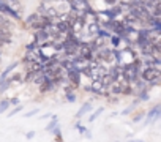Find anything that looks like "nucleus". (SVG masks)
<instances>
[{
    "label": "nucleus",
    "mask_w": 161,
    "mask_h": 142,
    "mask_svg": "<svg viewBox=\"0 0 161 142\" xmlns=\"http://www.w3.org/2000/svg\"><path fill=\"white\" fill-rule=\"evenodd\" d=\"M33 136H35V131H29V133H27V136H25V137H27V139H32V137H33Z\"/></svg>",
    "instance_id": "dca6fc26"
},
{
    "label": "nucleus",
    "mask_w": 161,
    "mask_h": 142,
    "mask_svg": "<svg viewBox=\"0 0 161 142\" xmlns=\"http://www.w3.org/2000/svg\"><path fill=\"white\" fill-rule=\"evenodd\" d=\"M8 85H11V81H2V82H0V93H2V92H5L7 89H8Z\"/></svg>",
    "instance_id": "1a4fd4ad"
},
{
    "label": "nucleus",
    "mask_w": 161,
    "mask_h": 142,
    "mask_svg": "<svg viewBox=\"0 0 161 142\" xmlns=\"http://www.w3.org/2000/svg\"><path fill=\"white\" fill-rule=\"evenodd\" d=\"M0 27H3V29H8V27H10V29H11L13 25H11V22H10L5 16L0 14Z\"/></svg>",
    "instance_id": "423d86ee"
},
{
    "label": "nucleus",
    "mask_w": 161,
    "mask_h": 142,
    "mask_svg": "<svg viewBox=\"0 0 161 142\" xmlns=\"http://www.w3.org/2000/svg\"><path fill=\"white\" fill-rule=\"evenodd\" d=\"M69 79L74 81V84H79V73H77L76 69H71L69 71Z\"/></svg>",
    "instance_id": "0eeeda50"
},
{
    "label": "nucleus",
    "mask_w": 161,
    "mask_h": 142,
    "mask_svg": "<svg viewBox=\"0 0 161 142\" xmlns=\"http://www.w3.org/2000/svg\"><path fill=\"white\" fill-rule=\"evenodd\" d=\"M128 142H145V140H141V139H131V140H128Z\"/></svg>",
    "instance_id": "f3484780"
},
{
    "label": "nucleus",
    "mask_w": 161,
    "mask_h": 142,
    "mask_svg": "<svg viewBox=\"0 0 161 142\" xmlns=\"http://www.w3.org/2000/svg\"><path fill=\"white\" fill-rule=\"evenodd\" d=\"M161 115V106L158 104V106H155L152 111H148V115H147V123H152V122H155L158 117Z\"/></svg>",
    "instance_id": "f257e3e1"
},
{
    "label": "nucleus",
    "mask_w": 161,
    "mask_h": 142,
    "mask_svg": "<svg viewBox=\"0 0 161 142\" xmlns=\"http://www.w3.org/2000/svg\"><path fill=\"white\" fill-rule=\"evenodd\" d=\"M103 111H104V109H103V107H100V109H98L97 112H93V114L90 115V118H89V120H90V122H93V120H95V118H97L98 115H101V112H103Z\"/></svg>",
    "instance_id": "9b49d317"
},
{
    "label": "nucleus",
    "mask_w": 161,
    "mask_h": 142,
    "mask_svg": "<svg viewBox=\"0 0 161 142\" xmlns=\"http://www.w3.org/2000/svg\"><path fill=\"white\" fill-rule=\"evenodd\" d=\"M57 125H58V120H57V117H54V115H52V122L46 126V131H51V129H52V128H55Z\"/></svg>",
    "instance_id": "6e6552de"
},
{
    "label": "nucleus",
    "mask_w": 161,
    "mask_h": 142,
    "mask_svg": "<svg viewBox=\"0 0 161 142\" xmlns=\"http://www.w3.org/2000/svg\"><path fill=\"white\" fill-rule=\"evenodd\" d=\"M16 66H18V62L11 63V65H10V66H8V68H7V69L3 71V73H2V78H0V82H2V81H5V79H7V78L10 76V73H11V71H13V69H14Z\"/></svg>",
    "instance_id": "39448f33"
},
{
    "label": "nucleus",
    "mask_w": 161,
    "mask_h": 142,
    "mask_svg": "<svg viewBox=\"0 0 161 142\" xmlns=\"http://www.w3.org/2000/svg\"><path fill=\"white\" fill-rule=\"evenodd\" d=\"M36 114H38V109H35V111H32V112H27L25 117L29 118V117H33V115H36Z\"/></svg>",
    "instance_id": "4468645a"
},
{
    "label": "nucleus",
    "mask_w": 161,
    "mask_h": 142,
    "mask_svg": "<svg viewBox=\"0 0 161 142\" xmlns=\"http://www.w3.org/2000/svg\"><path fill=\"white\" fill-rule=\"evenodd\" d=\"M44 38H47V35H46L44 32H40V33H38V40H44Z\"/></svg>",
    "instance_id": "2eb2a0df"
},
{
    "label": "nucleus",
    "mask_w": 161,
    "mask_h": 142,
    "mask_svg": "<svg viewBox=\"0 0 161 142\" xmlns=\"http://www.w3.org/2000/svg\"><path fill=\"white\" fill-rule=\"evenodd\" d=\"M90 109H92V103H90V101H87V103H84V104H82V107H80V109H79V112L76 114V117H77V118H79V117H82L84 114H87V112H90Z\"/></svg>",
    "instance_id": "20e7f679"
},
{
    "label": "nucleus",
    "mask_w": 161,
    "mask_h": 142,
    "mask_svg": "<svg viewBox=\"0 0 161 142\" xmlns=\"http://www.w3.org/2000/svg\"><path fill=\"white\" fill-rule=\"evenodd\" d=\"M144 78H145L147 81H153V79H156V78H158V69H153V68L145 69V71H144Z\"/></svg>",
    "instance_id": "7ed1b4c3"
},
{
    "label": "nucleus",
    "mask_w": 161,
    "mask_h": 142,
    "mask_svg": "<svg viewBox=\"0 0 161 142\" xmlns=\"http://www.w3.org/2000/svg\"><path fill=\"white\" fill-rule=\"evenodd\" d=\"M66 100H68L69 103H74V101H76V96H74V93H73V95H71V93H68V95H66Z\"/></svg>",
    "instance_id": "ddd939ff"
},
{
    "label": "nucleus",
    "mask_w": 161,
    "mask_h": 142,
    "mask_svg": "<svg viewBox=\"0 0 161 142\" xmlns=\"http://www.w3.org/2000/svg\"><path fill=\"white\" fill-rule=\"evenodd\" d=\"M8 107H10V101H8V100L2 101V103H0V114H3V112H5Z\"/></svg>",
    "instance_id": "9d476101"
},
{
    "label": "nucleus",
    "mask_w": 161,
    "mask_h": 142,
    "mask_svg": "<svg viewBox=\"0 0 161 142\" xmlns=\"http://www.w3.org/2000/svg\"><path fill=\"white\" fill-rule=\"evenodd\" d=\"M0 2H2V0H0Z\"/></svg>",
    "instance_id": "a211bd4d"
},
{
    "label": "nucleus",
    "mask_w": 161,
    "mask_h": 142,
    "mask_svg": "<svg viewBox=\"0 0 161 142\" xmlns=\"http://www.w3.org/2000/svg\"><path fill=\"white\" fill-rule=\"evenodd\" d=\"M0 13H5V14H10V16H13V18H19V14L14 11V10H11V7H8V5H5V3H2L0 2Z\"/></svg>",
    "instance_id": "f03ea898"
},
{
    "label": "nucleus",
    "mask_w": 161,
    "mask_h": 142,
    "mask_svg": "<svg viewBox=\"0 0 161 142\" xmlns=\"http://www.w3.org/2000/svg\"><path fill=\"white\" fill-rule=\"evenodd\" d=\"M21 111H22V106L19 104V106H16V107H14V111H11V112H10V117L16 115V114H18V112H21Z\"/></svg>",
    "instance_id": "f8f14e48"
}]
</instances>
